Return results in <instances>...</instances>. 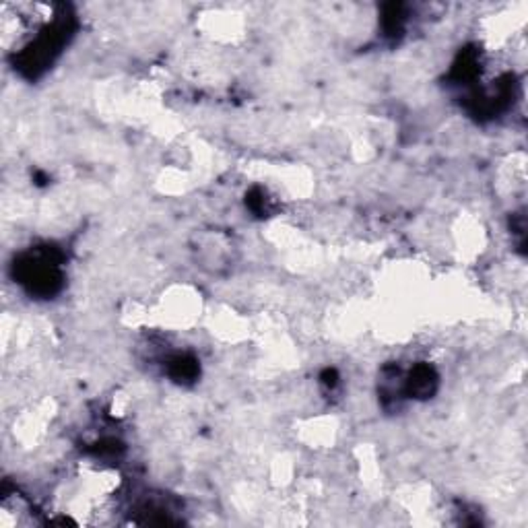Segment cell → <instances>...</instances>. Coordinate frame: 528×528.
Returning a JSON list of instances; mask_svg holds the SVG:
<instances>
[{
  "mask_svg": "<svg viewBox=\"0 0 528 528\" xmlns=\"http://www.w3.org/2000/svg\"><path fill=\"white\" fill-rule=\"evenodd\" d=\"M434 386H436V374L431 368L427 365H419L415 368V372L409 378V384H407V390L411 395L417 396H429L434 392Z\"/></svg>",
  "mask_w": 528,
  "mask_h": 528,
  "instance_id": "obj_1",
  "label": "cell"
},
{
  "mask_svg": "<svg viewBox=\"0 0 528 528\" xmlns=\"http://www.w3.org/2000/svg\"><path fill=\"white\" fill-rule=\"evenodd\" d=\"M198 368H197V361L192 359V357H186V355H177L174 357L172 361H170V374L172 378H176V380H192L194 375H197Z\"/></svg>",
  "mask_w": 528,
  "mask_h": 528,
  "instance_id": "obj_2",
  "label": "cell"
}]
</instances>
